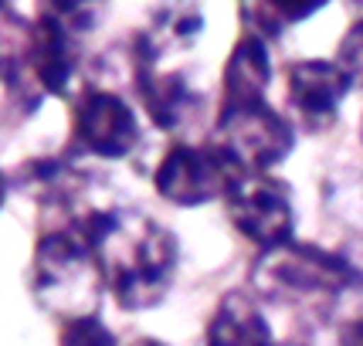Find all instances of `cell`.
Returning a JSON list of instances; mask_svg holds the SVG:
<instances>
[{
    "mask_svg": "<svg viewBox=\"0 0 363 346\" xmlns=\"http://www.w3.org/2000/svg\"><path fill=\"white\" fill-rule=\"evenodd\" d=\"M58 346H116V333L99 316H85L75 323H65Z\"/></svg>",
    "mask_w": 363,
    "mask_h": 346,
    "instance_id": "5bb4252c",
    "label": "cell"
},
{
    "mask_svg": "<svg viewBox=\"0 0 363 346\" xmlns=\"http://www.w3.org/2000/svg\"><path fill=\"white\" fill-rule=\"evenodd\" d=\"M241 173L221 157V150L211 146H187L177 143L160 160L153 173V187L163 201L177 207H201L218 197H228Z\"/></svg>",
    "mask_w": 363,
    "mask_h": 346,
    "instance_id": "5b68a950",
    "label": "cell"
},
{
    "mask_svg": "<svg viewBox=\"0 0 363 346\" xmlns=\"http://www.w3.org/2000/svg\"><path fill=\"white\" fill-rule=\"evenodd\" d=\"M340 346H363V316L350 319L347 326L340 330Z\"/></svg>",
    "mask_w": 363,
    "mask_h": 346,
    "instance_id": "2e32d148",
    "label": "cell"
},
{
    "mask_svg": "<svg viewBox=\"0 0 363 346\" xmlns=\"http://www.w3.org/2000/svg\"><path fill=\"white\" fill-rule=\"evenodd\" d=\"M336 65L347 72V79L353 82V89H363V21H357L336 51Z\"/></svg>",
    "mask_w": 363,
    "mask_h": 346,
    "instance_id": "9a60e30c",
    "label": "cell"
},
{
    "mask_svg": "<svg viewBox=\"0 0 363 346\" xmlns=\"http://www.w3.org/2000/svg\"><path fill=\"white\" fill-rule=\"evenodd\" d=\"M140 143L136 109L116 92L89 89L75 106V146L102 160H123Z\"/></svg>",
    "mask_w": 363,
    "mask_h": 346,
    "instance_id": "52a82bcc",
    "label": "cell"
},
{
    "mask_svg": "<svg viewBox=\"0 0 363 346\" xmlns=\"http://www.w3.org/2000/svg\"><path fill=\"white\" fill-rule=\"evenodd\" d=\"M95 255L106 289L123 309H153L167 299L177 272V238L143 211H92Z\"/></svg>",
    "mask_w": 363,
    "mask_h": 346,
    "instance_id": "6da1fadb",
    "label": "cell"
},
{
    "mask_svg": "<svg viewBox=\"0 0 363 346\" xmlns=\"http://www.w3.org/2000/svg\"><path fill=\"white\" fill-rule=\"evenodd\" d=\"M360 136H363V123H360Z\"/></svg>",
    "mask_w": 363,
    "mask_h": 346,
    "instance_id": "ac0fdd59",
    "label": "cell"
},
{
    "mask_svg": "<svg viewBox=\"0 0 363 346\" xmlns=\"http://www.w3.org/2000/svg\"><path fill=\"white\" fill-rule=\"evenodd\" d=\"M252 285L275 302L292 306H326L363 289L360 268L343 255L326 252L319 245L289 241L282 248L262 252L252 272Z\"/></svg>",
    "mask_w": 363,
    "mask_h": 346,
    "instance_id": "3957f363",
    "label": "cell"
},
{
    "mask_svg": "<svg viewBox=\"0 0 363 346\" xmlns=\"http://www.w3.org/2000/svg\"><path fill=\"white\" fill-rule=\"evenodd\" d=\"M201 28H204V17L197 7H187V4L157 7L153 24L143 34H136V41H133V58L136 65H160V58H167L170 51L194 45Z\"/></svg>",
    "mask_w": 363,
    "mask_h": 346,
    "instance_id": "7c38bea8",
    "label": "cell"
},
{
    "mask_svg": "<svg viewBox=\"0 0 363 346\" xmlns=\"http://www.w3.org/2000/svg\"><path fill=\"white\" fill-rule=\"evenodd\" d=\"M31 292L41 309L62 319V326L95 316L106 292V275L95 255L92 211L41 235L31 262Z\"/></svg>",
    "mask_w": 363,
    "mask_h": 346,
    "instance_id": "7a4b0ae2",
    "label": "cell"
},
{
    "mask_svg": "<svg viewBox=\"0 0 363 346\" xmlns=\"http://www.w3.org/2000/svg\"><path fill=\"white\" fill-rule=\"evenodd\" d=\"M228 218L238 228V235H245L262 252L282 248L289 241H296V207L292 194L279 177L258 173V177H238L231 194L224 197Z\"/></svg>",
    "mask_w": 363,
    "mask_h": 346,
    "instance_id": "8992f818",
    "label": "cell"
},
{
    "mask_svg": "<svg viewBox=\"0 0 363 346\" xmlns=\"http://www.w3.org/2000/svg\"><path fill=\"white\" fill-rule=\"evenodd\" d=\"M289 346H296V343H289Z\"/></svg>",
    "mask_w": 363,
    "mask_h": 346,
    "instance_id": "d6986e66",
    "label": "cell"
},
{
    "mask_svg": "<svg viewBox=\"0 0 363 346\" xmlns=\"http://www.w3.org/2000/svg\"><path fill=\"white\" fill-rule=\"evenodd\" d=\"M350 89H353V82L336 65V58L333 62L309 58V62H296L289 68V102L299 112L302 123L313 129L330 126Z\"/></svg>",
    "mask_w": 363,
    "mask_h": 346,
    "instance_id": "ba28073f",
    "label": "cell"
},
{
    "mask_svg": "<svg viewBox=\"0 0 363 346\" xmlns=\"http://www.w3.org/2000/svg\"><path fill=\"white\" fill-rule=\"evenodd\" d=\"M136 89H140L146 116L167 133L180 126L197 102L187 75L163 72L160 65H136Z\"/></svg>",
    "mask_w": 363,
    "mask_h": 346,
    "instance_id": "8fae6325",
    "label": "cell"
},
{
    "mask_svg": "<svg viewBox=\"0 0 363 346\" xmlns=\"http://www.w3.org/2000/svg\"><path fill=\"white\" fill-rule=\"evenodd\" d=\"M133 346H167V343H160V340H153V336H143V340H136Z\"/></svg>",
    "mask_w": 363,
    "mask_h": 346,
    "instance_id": "e0dca14e",
    "label": "cell"
},
{
    "mask_svg": "<svg viewBox=\"0 0 363 346\" xmlns=\"http://www.w3.org/2000/svg\"><path fill=\"white\" fill-rule=\"evenodd\" d=\"M207 346H279L262 306L248 292H228L207 323Z\"/></svg>",
    "mask_w": 363,
    "mask_h": 346,
    "instance_id": "30bf717a",
    "label": "cell"
},
{
    "mask_svg": "<svg viewBox=\"0 0 363 346\" xmlns=\"http://www.w3.org/2000/svg\"><path fill=\"white\" fill-rule=\"evenodd\" d=\"M323 11V4L319 0H309V4H265V0H248V4H241L238 7V14L241 21L248 24V31L258 34V38H279L285 28H292V24H302V21H309L313 14Z\"/></svg>",
    "mask_w": 363,
    "mask_h": 346,
    "instance_id": "4fadbf2b",
    "label": "cell"
},
{
    "mask_svg": "<svg viewBox=\"0 0 363 346\" xmlns=\"http://www.w3.org/2000/svg\"><path fill=\"white\" fill-rule=\"evenodd\" d=\"M269 82H272L269 41L252 31H245L238 38L235 51L228 55V62H224L221 109H228V106H248V102H265Z\"/></svg>",
    "mask_w": 363,
    "mask_h": 346,
    "instance_id": "9c48e42d",
    "label": "cell"
},
{
    "mask_svg": "<svg viewBox=\"0 0 363 346\" xmlns=\"http://www.w3.org/2000/svg\"><path fill=\"white\" fill-rule=\"evenodd\" d=\"M214 146L241 177L272 173L296 146V129L269 102L228 106L214 126Z\"/></svg>",
    "mask_w": 363,
    "mask_h": 346,
    "instance_id": "277c9868",
    "label": "cell"
}]
</instances>
